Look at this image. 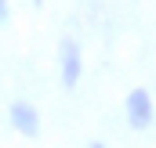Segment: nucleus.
<instances>
[{
    "label": "nucleus",
    "instance_id": "obj_5",
    "mask_svg": "<svg viewBox=\"0 0 156 148\" xmlns=\"http://www.w3.org/2000/svg\"><path fill=\"white\" fill-rule=\"evenodd\" d=\"M91 148H109V145H102V141H94V145H91Z\"/></svg>",
    "mask_w": 156,
    "mask_h": 148
},
{
    "label": "nucleus",
    "instance_id": "obj_1",
    "mask_svg": "<svg viewBox=\"0 0 156 148\" xmlns=\"http://www.w3.org/2000/svg\"><path fill=\"white\" fill-rule=\"evenodd\" d=\"M80 79H83V47L80 40L62 36L58 40V83L66 90H76Z\"/></svg>",
    "mask_w": 156,
    "mask_h": 148
},
{
    "label": "nucleus",
    "instance_id": "obj_3",
    "mask_svg": "<svg viewBox=\"0 0 156 148\" xmlns=\"http://www.w3.org/2000/svg\"><path fill=\"white\" fill-rule=\"evenodd\" d=\"M7 123H11V130H18L22 137H40V109L33 101H26V98H15L11 105H7Z\"/></svg>",
    "mask_w": 156,
    "mask_h": 148
},
{
    "label": "nucleus",
    "instance_id": "obj_6",
    "mask_svg": "<svg viewBox=\"0 0 156 148\" xmlns=\"http://www.w3.org/2000/svg\"><path fill=\"white\" fill-rule=\"evenodd\" d=\"M33 4H37V7H44V4H47V0H33Z\"/></svg>",
    "mask_w": 156,
    "mask_h": 148
},
{
    "label": "nucleus",
    "instance_id": "obj_4",
    "mask_svg": "<svg viewBox=\"0 0 156 148\" xmlns=\"http://www.w3.org/2000/svg\"><path fill=\"white\" fill-rule=\"evenodd\" d=\"M7 22H11V4L0 0V25H7Z\"/></svg>",
    "mask_w": 156,
    "mask_h": 148
},
{
    "label": "nucleus",
    "instance_id": "obj_2",
    "mask_svg": "<svg viewBox=\"0 0 156 148\" xmlns=\"http://www.w3.org/2000/svg\"><path fill=\"white\" fill-rule=\"evenodd\" d=\"M123 116H127V126H131V130H149L153 119H156V101H153V94H149L145 87L127 90V98H123Z\"/></svg>",
    "mask_w": 156,
    "mask_h": 148
}]
</instances>
